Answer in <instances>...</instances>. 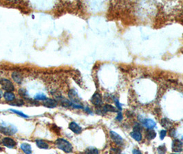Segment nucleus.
Masks as SVG:
<instances>
[{"label": "nucleus", "instance_id": "nucleus-5", "mask_svg": "<svg viewBox=\"0 0 183 154\" xmlns=\"http://www.w3.org/2000/svg\"><path fill=\"white\" fill-rule=\"evenodd\" d=\"M171 149L174 152H181L183 149V144L182 142L179 141L178 139H175L172 142Z\"/></svg>", "mask_w": 183, "mask_h": 154}, {"label": "nucleus", "instance_id": "nucleus-7", "mask_svg": "<svg viewBox=\"0 0 183 154\" xmlns=\"http://www.w3.org/2000/svg\"><path fill=\"white\" fill-rule=\"evenodd\" d=\"M91 102L95 106L100 107L102 104V97L99 93H95L91 98Z\"/></svg>", "mask_w": 183, "mask_h": 154}, {"label": "nucleus", "instance_id": "nucleus-1", "mask_svg": "<svg viewBox=\"0 0 183 154\" xmlns=\"http://www.w3.org/2000/svg\"><path fill=\"white\" fill-rule=\"evenodd\" d=\"M55 145L58 149L62 150L65 153H71L72 152L73 147L70 142L64 138H58L55 141Z\"/></svg>", "mask_w": 183, "mask_h": 154}, {"label": "nucleus", "instance_id": "nucleus-14", "mask_svg": "<svg viewBox=\"0 0 183 154\" xmlns=\"http://www.w3.org/2000/svg\"><path fill=\"white\" fill-rule=\"evenodd\" d=\"M156 136V133L155 132L154 130H151V129H147L145 132V137L147 140H151L154 139Z\"/></svg>", "mask_w": 183, "mask_h": 154}, {"label": "nucleus", "instance_id": "nucleus-31", "mask_svg": "<svg viewBox=\"0 0 183 154\" xmlns=\"http://www.w3.org/2000/svg\"><path fill=\"white\" fill-rule=\"evenodd\" d=\"M132 153L133 154H143L140 152V151H139L138 149H134L132 150Z\"/></svg>", "mask_w": 183, "mask_h": 154}, {"label": "nucleus", "instance_id": "nucleus-13", "mask_svg": "<svg viewBox=\"0 0 183 154\" xmlns=\"http://www.w3.org/2000/svg\"><path fill=\"white\" fill-rule=\"evenodd\" d=\"M12 78L17 84H21V81H22V75L18 71H14L12 73Z\"/></svg>", "mask_w": 183, "mask_h": 154}, {"label": "nucleus", "instance_id": "nucleus-29", "mask_svg": "<svg viewBox=\"0 0 183 154\" xmlns=\"http://www.w3.org/2000/svg\"><path fill=\"white\" fill-rule=\"evenodd\" d=\"M142 130V127L140 124L136 123V124L134 126V131H141Z\"/></svg>", "mask_w": 183, "mask_h": 154}, {"label": "nucleus", "instance_id": "nucleus-10", "mask_svg": "<svg viewBox=\"0 0 183 154\" xmlns=\"http://www.w3.org/2000/svg\"><path fill=\"white\" fill-rule=\"evenodd\" d=\"M43 105L49 108H55L57 106V101L53 99H46L45 101H43Z\"/></svg>", "mask_w": 183, "mask_h": 154}, {"label": "nucleus", "instance_id": "nucleus-9", "mask_svg": "<svg viewBox=\"0 0 183 154\" xmlns=\"http://www.w3.org/2000/svg\"><path fill=\"white\" fill-rule=\"evenodd\" d=\"M141 122L143 123V124L145 127L147 128V129H151V130H152L153 128H154L156 127V123L154 121L150 119H143L142 120Z\"/></svg>", "mask_w": 183, "mask_h": 154}, {"label": "nucleus", "instance_id": "nucleus-25", "mask_svg": "<svg viewBox=\"0 0 183 154\" xmlns=\"http://www.w3.org/2000/svg\"><path fill=\"white\" fill-rule=\"evenodd\" d=\"M10 110L11 111V112H14V113H15V114H18V115H20V116L21 117H24V118H28V117H29L28 116V115H26V114H24L23 112H20V111L15 110H13V109H10Z\"/></svg>", "mask_w": 183, "mask_h": 154}, {"label": "nucleus", "instance_id": "nucleus-12", "mask_svg": "<svg viewBox=\"0 0 183 154\" xmlns=\"http://www.w3.org/2000/svg\"><path fill=\"white\" fill-rule=\"evenodd\" d=\"M102 110L104 114L106 113V112H119L118 110V109L116 108L115 107H114L113 106L110 105V104H105V105L103 107Z\"/></svg>", "mask_w": 183, "mask_h": 154}, {"label": "nucleus", "instance_id": "nucleus-32", "mask_svg": "<svg viewBox=\"0 0 183 154\" xmlns=\"http://www.w3.org/2000/svg\"><path fill=\"white\" fill-rule=\"evenodd\" d=\"M85 110H86V112H88V113H90V114H92V112L90 111V110L88 108H86L85 109Z\"/></svg>", "mask_w": 183, "mask_h": 154}, {"label": "nucleus", "instance_id": "nucleus-24", "mask_svg": "<svg viewBox=\"0 0 183 154\" xmlns=\"http://www.w3.org/2000/svg\"><path fill=\"white\" fill-rule=\"evenodd\" d=\"M113 99H114V102H115L116 108L119 110V111H121V110H122V106H121V104L119 103V100L116 97H113Z\"/></svg>", "mask_w": 183, "mask_h": 154}, {"label": "nucleus", "instance_id": "nucleus-16", "mask_svg": "<svg viewBox=\"0 0 183 154\" xmlns=\"http://www.w3.org/2000/svg\"><path fill=\"white\" fill-rule=\"evenodd\" d=\"M21 149L26 154H31L32 153V148L29 144L23 143L21 145Z\"/></svg>", "mask_w": 183, "mask_h": 154}, {"label": "nucleus", "instance_id": "nucleus-17", "mask_svg": "<svg viewBox=\"0 0 183 154\" xmlns=\"http://www.w3.org/2000/svg\"><path fill=\"white\" fill-rule=\"evenodd\" d=\"M4 97L6 101L12 102V101L15 100V96L12 92H6L4 94Z\"/></svg>", "mask_w": 183, "mask_h": 154}, {"label": "nucleus", "instance_id": "nucleus-20", "mask_svg": "<svg viewBox=\"0 0 183 154\" xmlns=\"http://www.w3.org/2000/svg\"><path fill=\"white\" fill-rule=\"evenodd\" d=\"M84 154H99V150L96 148L93 147H90L87 148L86 152H85Z\"/></svg>", "mask_w": 183, "mask_h": 154}, {"label": "nucleus", "instance_id": "nucleus-18", "mask_svg": "<svg viewBox=\"0 0 183 154\" xmlns=\"http://www.w3.org/2000/svg\"><path fill=\"white\" fill-rule=\"evenodd\" d=\"M36 145L39 149H47L49 147L48 143H46L45 141H42V140H37V141H36Z\"/></svg>", "mask_w": 183, "mask_h": 154}, {"label": "nucleus", "instance_id": "nucleus-30", "mask_svg": "<svg viewBox=\"0 0 183 154\" xmlns=\"http://www.w3.org/2000/svg\"><path fill=\"white\" fill-rule=\"evenodd\" d=\"M175 135H176V130L173 128V129H171V130H170V136L174 137Z\"/></svg>", "mask_w": 183, "mask_h": 154}, {"label": "nucleus", "instance_id": "nucleus-3", "mask_svg": "<svg viewBox=\"0 0 183 154\" xmlns=\"http://www.w3.org/2000/svg\"><path fill=\"white\" fill-rule=\"evenodd\" d=\"M0 131L3 134H6V135L12 136L13 134L16 133L17 129L15 127H12L10 125H0Z\"/></svg>", "mask_w": 183, "mask_h": 154}, {"label": "nucleus", "instance_id": "nucleus-11", "mask_svg": "<svg viewBox=\"0 0 183 154\" xmlns=\"http://www.w3.org/2000/svg\"><path fill=\"white\" fill-rule=\"evenodd\" d=\"M69 128H70V130L71 131H72L75 134H79L82 131V128L75 122L70 123L69 125Z\"/></svg>", "mask_w": 183, "mask_h": 154}, {"label": "nucleus", "instance_id": "nucleus-34", "mask_svg": "<svg viewBox=\"0 0 183 154\" xmlns=\"http://www.w3.org/2000/svg\"><path fill=\"white\" fill-rule=\"evenodd\" d=\"M171 154H178V153H171Z\"/></svg>", "mask_w": 183, "mask_h": 154}, {"label": "nucleus", "instance_id": "nucleus-26", "mask_svg": "<svg viewBox=\"0 0 183 154\" xmlns=\"http://www.w3.org/2000/svg\"><path fill=\"white\" fill-rule=\"evenodd\" d=\"M19 94H20L21 96H22V97H26V96H28V93H27L26 90L24 89H20V90H19Z\"/></svg>", "mask_w": 183, "mask_h": 154}, {"label": "nucleus", "instance_id": "nucleus-27", "mask_svg": "<svg viewBox=\"0 0 183 154\" xmlns=\"http://www.w3.org/2000/svg\"><path fill=\"white\" fill-rule=\"evenodd\" d=\"M123 119V114L121 111L118 112V114H117V116L116 117V120L118 121H121Z\"/></svg>", "mask_w": 183, "mask_h": 154}, {"label": "nucleus", "instance_id": "nucleus-19", "mask_svg": "<svg viewBox=\"0 0 183 154\" xmlns=\"http://www.w3.org/2000/svg\"><path fill=\"white\" fill-rule=\"evenodd\" d=\"M160 124L163 126V128L168 129L170 127H171L172 125V123L169 121L168 119H166V118H164V119H161L160 121Z\"/></svg>", "mask_w": 183, "mask_h": 154}, {"label": "nucleus", "instance_id": "nucleus-6", "mask_svg": "<svg viewBox=\"0 0 183 154\" xmlns=\"http://www.w3.org/2000/svg\"><path fill=\"white\" fill-rule=\"evenodd\" d=\"M2 143L3 145H4L5 147H6L8 148H10V149H12V148H14L17 143L16 142L11 138H9V137H5L2 141Z\"/></svg>", "mask_w": 183, "mask_h": 154}, {"label": "nucleus", "instance_id": "nucleus-33", "mask_svg": "<svg viewBox=\"0 0 183 154\" xmlns=\"http://www.w3.org/2000/svg\"><path fill=\"white\" fill-rule=\"evenodd\" d=\"M2 95H3V93H2V91L1 90H0V98H2Z\"/></svg>", "mask_w": 183, "mask_h": 154}, {"label": "nucleus", "instance_id": "nucleus-28", "mask_svg": "<svg viewBox=\"0 0 183 154\" xmlns=\"http://www.w3.org/2000/svg\"><path fill=\"white\" fill-rule=\"evenodd\" d=\"M167 135V131L163 130H161L160 131V140H163L164 138H165V137Z\"/></svg>", "mask_w": 183, "mask_h": 154}, {"label": "nucleus", "instance_id": "nucleus-4", "mask_svg": "<svg viewBox=\"0 0 183 154\" xmlns=\"http://www.w3.org/2000/svg\"><path fill=\"white\" fill-rule=\"evenodd\" d=\"M110 135L112 140V141L115 142L117 145H119V146H121V145H123V143H124L123 139L122 137L120 136L119 134L116 133L115 131H110Z\"/></svg>", "mask_w": 183, "mask_h": 154}, {"label": "nucleus", "instance_id": "nucleus-2", "mask_svg": "<svg viewBox=\"0 0 183 154\" xmlns=\"http://www.w3.org/2000/svg\"><path fill=\"white\" fill-rule=\"evenodd\" d=\"M0 84H1L2 89L6 90V92H12L15 90L14 85L7 79H2L0 80Z\"/></svg>", "mask_w": 183, "mask_h": 154}, {"label": "nucleus", "instance_id": "nucleus-22", "mask_svg": "<svg viewBox=\"0 0 183 154\" xmlns=\"http://www.w3.org/2000/svg\"><path fill=\"white\" fill-rule=\"evenodd\" d=\"M10 105L11 106H22L24 104V101L22 100H14L12 102H10Z\"/></svg>", "mask_w": 183, "mask_h": 154}, {"label": "nucleus", "instance_id": "nucleus-23", "mask_svg": "<svg viewBox=\"0 0 183 154\" xmlns=\"http://www.w3.org/2000/svg\"><path fill=\"white\" fill-rule=\"evenodd\" d=\"M157 151H158V153L159 154H165L166 151H167L165 145H161V146H159L158 147Z\"/></svg>", "mask_w": 183, "mask_h": 154}, {"label": "nucleus", "instance_id": "nucleus-21", "mask_svg": "<svg viewBox=\"0 0 183 154\" xmlns=\"http://www.w3.org/2000/svg\"><path fill=\"white\" fill-rule=\"evenodd\" d=\"M35 100L37 101H45L46 99V96L43 93H38L35 96Z\"/></svg>", "mask_w": 183, "mask_h": 154}, {"label": "nucleus", "instance_id": "nucleus-35", "mask_svg": "<svg viewBox=\"0 0 183 154\" xmlns=\"http://www.w3.org/2000/svg\"><path fill=\"white\" fill-rule=\"evenodd\" d=\"M182 141H183V136H182Z\"/></svg>", "mask_w": 183, "mask_h": 154}, {"label": "nucleus", "instance_id": "nucleus-8", "mask_svg": "<svg viewBox=\"0 0 183 154\" xmlns=\"http://www.w3.org/2000/svg\"><path fill=\"white\" fill-rule=\"evenodd\" d=\"M68 96H69V98L71 102H72L75 104H79V102H80V99L77 93H76L75 90H70L69 93H68Z\"/></svg>", "mask_w": 183, "mask_h": 154}, {"label": "nucleus", "instance_id": "nucleus-15", "mask_svg": "<svg viewBox=\"0 0 183 154\" xmlns=\"http://www.w3.org/2000/svg\"><path fill=\"white\" fill-rule=\"evenodd\" d=\"M132 138H134L137 142H141L142 141V138H143V136H142V134L141 131H133L132 132H131L130 134Z\"/></svg>", "mask_w": 183, "mask_h": 154}]
</instances>
